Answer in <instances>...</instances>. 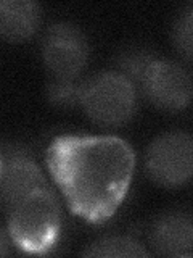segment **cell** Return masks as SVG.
Wrapping results in <instances>:
<instances>
[{"mask_svg": "<svg viewBox=\"0 0 193 258\" xmlns=\"http://www.w3.org/2000/svg\"><path fill=\"white\" fill-rule=\"evenodd\" d=\"M45 163L69 212L85 223L102 224L127 196L135 152L118 136L61 134L48 145Z\"/></svg>", "mask_w": 193, "mask_h": 258, "instance_id": "6da1fadb", "label": "cell"}, {"mask_svg": "<svg viewBox=\"0 0 193 258\" xmlns=\"http://www.w3.org/2000/svg\"><path fill=\"white\" fill-rule=\"evenodd\" d=\"M12 244L29 255L52 252L61 236L63 213L52 185L36 189L7 213Z\"/></svg>", "mask_w": 193, "mask_h": 258, "instance_id": "7a4b0ae2", "label": "cell"}, {"mask_svg": "<svg viewBox=\"0 0 193 258\" xmlns=\"http://www.w3.org/2000/svg\"><path fill=\"white\" fill-rule=\"evenodd\" d=\"M137 89L116 70L99 71L82 79L79 107L100 127L127 124L137 110Z\"/></svg>", "mask_w": 193, "mask_h": 258, "instance_id": "3957f363", "label": "cell"}, {"mask_svg": "<svg viewBox=\"0 0 193 258\" xmlns=\"http://www.w3.org/2000/svg\"><path fill=\"white\" fill-rule=\"evenodd\" d=\"M143 168L150 179L166 189L188 184L193 173V141L185 131L156 136L145 150Z\"/></svg>", "mask_w": 193, "mask_h": 258, "instance_id": "277c9868", "label": "cell"}, {"mask_svg": "<svg viewBox=\"0 0 193 258\" xmlns=\"http://www.w3.org/2000/svg\"><path fill=\"white\" fill-rule=\"evenodd\" d=\"M40 56L50 78L79 79L90 56V44L77 24L56 21L40 40Z\"/></svg>", "mask_w": 193, "mask_h": 258, "instance_id": "5b68a950", "label": "cell"}, {"mask_svg": "<svg viewBox=\"0 0 193 258\" xmlns=\"http://www.w3.org/2000/svg\"><path fill=\"white\" fill-rule=\"evenodd\" d=\"M139 92L159 110L182 111L191 102V75L180 61L158 56L145 73Z\"/></svg>", "mask_w": 193, "mask_h": 258, "instance_id": "8992f818", "label": "cell"}, {"mask_svg": "<svg viewBox=\"0 0 193 258\" xmlns=\"http://www.w3.org/2000/svg\"><path fill=\"white\" fill-rule=\"evenodd\" d=\"M4 169L0 176V210H10L36 189L50 185L31 152L20 144H0Z\"/></svg>", "mask_w": 193, "mask_h": 258, "instance_id": "52a82bcc", "label": "cell"}, {"mask_svg": "<svg viewBox=\"0 0 193 258\" xmlns=\"http://www.w3.org/2000/svg\"><path fill=\"white\" fill-rule=\"evenodd\" d=\"M150 244L161 256L190 258L193 250V220L188 210H167L150 226Z\"/></svg>", "mask_w": 193, "mask_h": 258, "instance_id": "ba28073f", "label": "cell"}, {"mask_svg": "<svg viewBox=\"0 0 193 258\" xmlns=\"http://www.w3.org/2000/svg\"><path fill=\"white\" fill-rule=\"evenodd\" d=\"M42 7L32 0H0V37L26 42L42 24Z\"/></svg>", "mask_w": 193, "mask_h": 258, "instance_id": "9c48e42d", "label": "cell"}, {"mask_svg": "<svg viewBox=\"0 0 193 258\" xmlns=\"http://www.w3.org/2000/svg\"><path fill=\"white\" fill-rule=\"evenodd\" d=\"M82 256H126V258H147L151 253L148 252L145 245H142L139 240L127 236H108L100 237L90 242L82 250Z\"/></svg>", "mask_w": 193, "mask_h": 258, "instance_id": "30bf717a", "label": "cell"}, {"mask_svg": "<svg viewBox=\"0 0 193 258\" xmlns=\"http://www.w3.org/2000/svg\"><path fill=\"white\" fill-rule=\"evenodd\" d=\"M155 58H158L156 52L150 50L147 47H127L116 55V71H119L121 75L131 81L137 92H139L145 73H147L148 67Z\"/></svg>", "mask_w": 193, "mask_h": 258, "instance_id": "8fae6325", "label": "cell"}, {"mask_svg": "<svg viewBox=\"0 0 193 258\" xmlns=\"http://www.w3.org/2000/svg\"><path fill=\"white\" fill-rule=\"evenodd\" d=\"M82 79H58L50 78L47 83V99L50 105L61 110H72L79 107Z\"/></svg>", "mask_w": 193, "mask_h": 258, "instance_id": "7c38bea8", "label": "cell"}, {"mask_svg": "<svg viewBox=\"0 0 193 258\" xmlns=\"http://www.w3.org/2000/svg\"><path fill=\"white\" fill-rule=\"evenodd\" d=\"M191 28H193V7L187 4L182 10L177 13L175 20L171 28V40L172 45L182 58L190 63L193 55V39H191Z\"/></svg>", "mask_w": 193, "mask_h": 258, "instance_id": "4fadbf2b", "label": "cell"}, {"mask_svg": "<svg viewBox=\"0 0 193 258\" xmlns=\"http://www.w3.org/2000/svg\"><path fill=\"white\" fill-rule=\"evenodd\" d=\"M12 240L8 232L0 226V256H8L12 253Z\"/></svg>", "mask_w": 193, "mask_h": 258, "instance_id": "5bb4252c", "label": "cell"}, {"mask_svg": "<svg viewBox=\"0 0 193 258\" xmlns=\"http://www.w3.org/2000/svg\"><path fill=\"white\" fill-rule=\"evenodd\" d=\"M2 169H4V157H2V152H0V176H2Z\"/></svg>", "mask_w": 193, "mask_h": 258, "instance_id": "9a60e30c", "label": "cell"}]
</instances>
